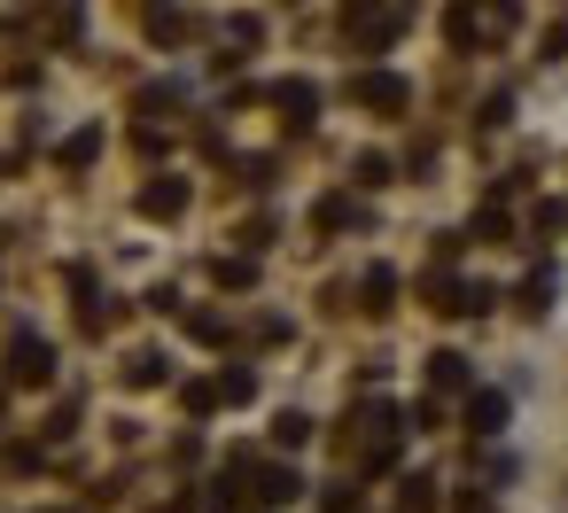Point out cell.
<instances>
[{
  "instance_id": "obj_1",
  "label": "cell",
  "mask_w": 568,
  "mask_h": 513,
  "mask_svg": "<svg viewBox=\"0 0 568 513\" xmlns=\"http://www.w3.org/2000/svg\"><path fill=\"white\" fill-rule=\"evenodd\" d=\"M397 24H405V0H351V9H343V32L359 47H389Z\"/></svg>"
},
{
  "instance_id": "obj_2",
  "label": "cell",
  "mask_w": 568,
  "mask_h": 513,
  "mask_svg": "<svg viewBox=\"0 0 568 513\" xmlns=\"http://www.w3.org/2000/svg\"><path fill=\"white\" fill-rule=\"evenodd\" d=\"M351 102L374 110V117H397L405 102H413V86H405L397 70H359V78H351Z\"/></svg>"
},
{
  "instance_id": "obj_3",
  "label": "cell",
  "mask_w": 568,
  "mask_h": 513,
  "mask_svg": "<svg viewBox=\"0 0 568 513\" xmlns=\"http://www.w3.org/2000/svg\"><path fill=\"white\" fill-rule=\"evenodd\" d=\"M47 374H55V351H47L39 334H16V342H9V381H16V389H39Z\"/></svg>"
},
{
  "instance_id": "obj_4",
  "label": "cell",
  "mask_w": 568,
  "mask_h": 513,
  "mask_svg": "<svg viewBox=\"0 0 568 513\" xmlns=\"http://www.w3.org/2000/svg\"><path fill=\"white\" fill-rule=\"evenodd\" d=\"M273 110H281L288 125H311V110H319V94H311V86H304V78H281V86H273Z\"/></svg>"
},
{
  "instance_id": "obj_5",
  "label": "cell",
  "mask_w": 568,
  "mask_h": 513,
  "mask_svg": "<svg viewBox=\"0 0 568 513\" xmlns=\"http://www.w3.org/2000/svg\"><path fill=\"white\" fill-rule=\"evenodd\" d=\"M250 482H258V490H250V498H258V505H288V498H296V490H304V482H296V475H288V467H250Z\"/></svg>"
},
{
  "instance_id": "obj_6",
  "label": "cell",
  "mask_w": 568,
  "mask_h": 513,
  "mask_svg": "<svg viewBox=\"0 0 568 513\" xmlns=\"http://www.w3.org/2000/svg\"><path fill=\"white\" fill-rule=\"evenodd\" d=\"M467 428H475V436H499V428H507V397H499V389L467 397Z\"/></svg>"
},
{
  "instance_id": "obj_7",
  "label": "cell",
  "mask_w": 568,
  "mask_h": 513,
  "mask_svg": "<svg viewBox=\"0 0 568 513\" xmlns=\"http://www.w3.org/2000/svg\"><path fill=\"white\" fill-rule=\"evenodd\" d=\"M140 210H148V218H180V210H188V180H156V187L140 195Z\"/></svg>"
},
{
  "instance_id": "obj_8",
  "label": "cell",
  "mask_w": 568,
  "mask_h": 513,
  "mask_svg": "<svg viewBox=\"0 0 568 513\" xmlns=\"http://www.w3.org/2000/svg\"><path fill=\"white\" fill-rule=\"evenodd\" d=\"M359 296H366V311L382 319V311H389V296H397V273H389V265H374V273L359 281Z\"/></svg>"
},
{
  "instance_id": "obj_9",
  "label": "cell",
  "mask_w": 568,
  "mask_h": 513,
  "mask_svg": "<svg viewBox=\"0 0 568 513\" xmlns=\"http://www.w3.org/2000/svg\"><path fill=\"white\" fill-rule=\"evenodd\" d=\"M429 389H467V358L459 351H436L429 358Z\"/></svg>"
},
{
  "instance_id": "obj_10",
  "label": "cell",
  "mask_w": 568,
  "mask_h": 513,
  "mask_svg": "<svg viewBox=\"0 0 568 513\" xmlns=\"http://www.w3.org/2000/svg\"><path fill=\"white\" fill-rule=\"evenodd\" d=\"M94 156H102V133H70L63 140V171H87Z\"/></svg>"
},
{
  "instance_id": "obj_11",
  "label": "cell",
  "mask_w": 568,
  "mask_h": 513,
  "mask_svg": "<svg viewBox=\"0 0 568 513\" xmlns=\"http://www.w3.org/2000/svg\"><path fill=\"white\" fill-rule=\"evenodd\" d=\"M351 218H359V203H351V195H328V203H319V233H343Z\"/></svg>"
},
{
  "instance_id": "obj_12",
  "label": "cell",
  "mask_w": 568,
  "mask_h": 513,
  "mask_svg": "<svg viewBox=\"0 0 568 513\" xmlns=\"http://www.w3.org/2000/svg\"><path fill=\"white\" fill-rule=\"evenodd\" d=\"M397 513H436V482L413 475V482H405V498H397Z\"/></svg>"
},
{
  "instance_id": "obj_13",
  "label": "cell",
  "mask_w": 568,
  "mask_h": 513,
  "mask_svg": "<svg viewBox=\"0 0 568 513\" xmlns=\"http://www.w3.org/2000/svg\"><path fill=\"white\" fill-rule=\"evenodd\" d=\"M211 273H218V288H250V281H258V265H250V256H218Z\"/></svg>"
},
{
  "instance_id": "obj_14",
  "label": "cell",
  "mask_w": 568,
  "mask_h": 513,
  "mask_svg": "<svg viewBox=\"0 0 568 513\" xmlns=\"http://www.w3.org/2000/svg\"><path fill=\"white\" fill-rule=\"evenodd\" d=\"M304 436H311V420H304V412H281V420H273V444H281V452H296Z\"/></svg>"
},
{
  "instance_id": "obj_15",
  "label": "cell",
  "mask_w": 568,
  "mask_h": 513,
  "mask_svg": "<svg viewBox=\"0 0 568 513\" xmlns=\"http://www.w3.org/2000/svg\"><path fill=\"white\" fill-rule=\"evenodd\" d=\"M125 381H133V389H156V381H164V358H156V351H140V358L125 366Z\"/></svg>"
},
{
  "instance_id": "obj_16",
  "label": "cell",
  "mask_w": 568,
  "mask_h": 513,
  "mask_svg": "<svg viewBox=\"0 0 568 513\" xmlns=\"http://www.w3.org/2000/svg\"><path fill=\"white\" fill-rule=\"evenodd\" d=\"M545 296H553V273H545V265H537V273H530V281H522V311H545Z\"/></svg>"
},
{
  "instance_id": "obj_17",
  "label": "cell",
  "mask_w": 568,
  "mask_h": 513,
  "mask_svg": "<svg viewBox=\"0 0 568 513\" xmlns=\"http://www.w3.org/2000/svg\"><path fill=\"white\" fill-rule=\"evenodd\" d=\"M250 389H258V381L241 374V366H234V374H218V397H226V404H250Z\"/></svg>"
},
{
  "instance_id": "obj_18",
  "label": "cell",
  "mask_w": 568,
  "mask_h": 513,
  "mask_svg": "<svg viewBox=\"0 0 568 513\" xmlns=\"http://www.w3.org/2000/svg\"><path fill=\"white\" fill-rule=\"evenodd\" d=\"M180 397H188V412H211V404H226V397H218V381H188Z\"/></svg>"
},
{
  "instance_id": "obj_19",
  "label": "cell",
  "mask_w": 568,
  "mask_h": 513,
  "mask_svg": "<svg viewBox=\"0 0 568 513\" xmlns=\"http://www.w3.org/2000/svg\"><path fill=\"white\" fill-rule=\"evenodd\" d=\"M148 32H156V39H180V32H188V16H180V9H156V16H148Z\"/></svg>"
},
{
  "instance_id": "obj_20",
  "label": "cell",
  "mask_w": 568,
  "mask_h": 513,
  "mask_svg": "<svg viewBox=\"0 0 568 513\" xmlns=\"http://www.w3.org/2000/svg\"><path fill=\"white\" fill-rule=\"evenodd\" d=\"M226 39H234V47H258V39H265V24H258V16H234V24H226Z\"/></svg>"
},
{
  "instance_id": "obj_21",
  "label": "cell",
  "mask_w": 568,
  "mask_h": 513,
  "mask_svg": "<svg viewBox=\"0 0 568 513\" xmlns=\"http://www.w3.org/2000/svg\"><path fill=\"white\" fill-rule=\"evenodd\" d=\"M359 187H389V156H359Z\"/></svg>"
},
{
  "instance_id": "obj_22",
  "label": "cell",
  "mask_w": 568,
  "mask_h": 513,
  "mask_svg": "<svg viewBox=\"0 0 568 513\" xmlns=\"http://www.w3.org/2000/svg\"><path fill=\"white\" fill-rule=\"evenodd\" d=\"M475 233H482V241H507V210H491V203H482V218H475Z\"/></svg>"
}]
</instances>
